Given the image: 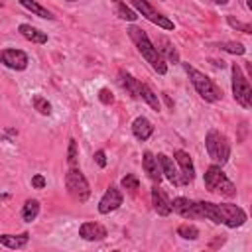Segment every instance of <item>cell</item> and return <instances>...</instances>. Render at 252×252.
I'll return each instance as SVG.
<instances>
[{
    "label": "cell",
    "instance_id": "cell-1",
    "mask_svg": "<svg viewBox=\"0 0 252 252\" xmlns=\"http://www.w3.org/2000/svg\"><path fill=\"white\" fill-rule=\"evenodd\" d=\"M126 32H128L130 39L134 41L136 49L142 53V57L152 65V69H154L156 73H159V75H165V73H167V63H165V59L158 53V49H156V45L150 41L148 33H146L142 28H138V26H128Z\"/></svg>",
    "mask_w": 252,
    "mask_h": 252
},
{
    "label": "cell",
    "instance_id": "cell-2",
    "mask_svg": "<svg viewBox=\"0 0 252 252\" xmlns=\"http://www.w3.org/2000/svg\"><path fill=\"white\" fill-rule=\"evenodd\" d=\"M183 67H185V71H187V75H189V79H191L195 91L199 93V96H201L203 100H207V102H217V100L222 98V91L213 83V79H209L205 73L197 71V69L191 67L189 63H183Z\"/></svg>",
    "mask_w": 252,
    "mask_h": 252
},
{
    "label": "cell",
    "instance_id": "cell-3",
    "mask_svg": "<svg viewBox=\"0 0 252 252\" xmlns=\"http://www.w3.org/2000/svg\"><path fill=\"white\" fill-rule=\"evenodd\" d=\"M205 148H207V154L209 158L217 163V165H224L230 158V142L228 138L219 132V130H209L207 136H205Z\"/></svg>",
    "mask_w": 252,
    "mask_h": 252
},
{
    "label": "cell",
    "instance_id": "cell-4",
    "mask_svg": "<svg viewBox=\"0 0 252 252\" xmlns=\"http://www.w3.org/2000/svg\"><path fill=\"white\" fill-rule=\"evenodd\" d=\"M205 187L211 193H219V195H224V197L236 195L234 183L224 175L222 165H217V163L207 167V171H205Z\"/></svg>",
    "mask_w": 252,
    "mask_h": 252
},
{
    "label": "cell",
    "instance_id": "cell-5",
    "mask_svg": "<svg viewBox=\"0 0 252 252\" xmlns=\"http://www.w3.org/2000/svg\"><path fill=\"white\" fill-rule=\"evenodd\" d=\"M230 71H232V94H234V100L242 108H250L252 106V87H250L248 79L244 77L240 65H236V63H232Z\"/></svg>",
    "mask_w": 252,
    "mask_h": 252
},
{
    "label": "cell",
    "instance_id": "cell-6",
    "mask_svg": "<svg viewBox=\"0 0 252 252\" xmlns=\"http://www.w3.org/2000/svg\"><path fill=\"white\" fill-rule=\"evenodd\" d=\"M65 187L81 203H85L89 199V195H91L89 181H87V177L83 175V171L79 167H69V171L65 175Z\"/></svg>",
    "mask_w": 252,
    "mask_h": 252
},
{
    "label": "cell",
    "instance_id": "cell-7",
    "mask_svg": "<svg viewBox=\"0 0 252 252\" xmlns=\"http://www.w3.org/2000/svg\"><path fill=\"white\" fill-rule=\"evenodd\" d=\"M130 2H132V6H134V8H136V10H138V12H140L148 22L156 24L158 28H163V30H169V32L175 28V26H173V22H171L167 16H163L161 12H158V10H156L148 0H130Z\"/></svg>",
    "mask_w": 252,
    "mask_h": 252
},
{
    "label": "cell",
    "instance_id": "cell-8",
    "mask_svg": "<svg viewBox=\"0 0 252 252\" xmlns=\"http://www.w3.org/2000/svg\"><path fill=\"white\" fill-rule=\"evenodd\" d=\"M217 209L220 215V224H224L228 228H236V226H242L246 222V213L238 205L220 203V205H217Z\"/></svg>",
    "mask_w": 252,
    "mask_h": 252
},
{
    "label": "cell",
    "instance_id": "cell-9",
    "mask_svg": "<svg viewBox=\"0 0 252 252\" xmlns=\"http://www.w3.org/2000/svg\"><path fill=\"white\" fill-rule=\"evenodd\" d=\"M173 159L175 163L179 165V179H181V185H187L195 179V165H193V159L191 156L185 152V150H175L173 152Z\"/></svg>",
    "mask_w": 252,
    "mask_h": 252
},
{
    "label": "cell",
    "instance_id": "cell-10",
    "mask_svg": "<svg viewBox=\"0 0 252 252\" xmlns=\"http://www.w3.org/2000/svg\"><path fill=\"white\" fill-rule=\"evenodd\" d=\"M0 63L14 71H24L30 63L28 53L22 49H2L0 51Z\"/></svg>",
    "mask_w": 252,
    "mask_h": 252
},
{
    "label": "cell",
    "instance_id": "cell-11",
    "mask_svg": "<svg viewBox=\"0 0 252 252\" xmlns=\"http://www.w3.org/2000/svg\"><path fill=\"white\" fill-rule=\"evenodd\" d=\"M122 193H120V189L118 187H114V185H110L106 191H104V195L100 197V201H98V213L100 215H108V213H112V211H116L120 205H122Z\"/></svg>",
    "mask_w": 252,
    "mask_h": 252
},
{
    "label": "cell",
    "instance_id": "cell-12",
    "mask_svg": "<svg viewBox=\"0 0 252 252\" xmlns=\"http://www.w3.org/2000/svg\"><path fill=\"white\" fill-rule=\"evenodd\" d=\"M171 211H175L183 219H199V207L197 201H191L187 197H175L171 201Z\"/></svg>",
    "mask_w": 252,
    "mask_h": 252
},
{
    "label": "cell",
    "instance_id": "cell-13",
    "mask_svg": "<svg viewBox=\"0 0 252 252\" xmlns=\"http://www.w3.org/2000/svg\"><path fill=\"white\" fill-rule=\"evenodd\" d=\"M79 236L89 242H98L106 238V228L100 222H83L79 226Z\"/></svg>",
    "mask_w": 252,
    "mask_h": 252
},
{
    "label": "cell",
    "instance_id": "cell-14",
    "mask_svg": "<svg viewBox=\"0 0 252 252\" xmlns=\"http://www.w3.org/2000/svg\"><path fill=\"white\" fill-rule=\"evenodd\" d=\"M152 205H154V211L161 217H167L171 213V201L163 193V189H159L158 185L152 189Z\"/></svg>",
    "mask_w": 252,
    "mask_h": 252
},
{
    "label": "cell",
    "instance_id": "cell-15",
    "mask_svg": "<svg viewBox=\"0 0 252 252\" xmlns=\"http://www.w3.org/2000/svg\"><path fill=\"white\" fill-rule=\"evenodd\" d=\"M158 158V163H159V169H161V173L173 183V185H181V179H179V171H177V167H175V163H173V159L171 158H167L165 154H158L156 156Z\"/></svg>",
    "mask_w": 252,
    "mask_h": 252
},
{
    "label": "cell",
    "instance_id": "cell-16",
    "mask_svg": "<svg viewBox=\"0 0 252 252\" xmlns=\"http://www.w3.org/2000/svg\"><path fill=\"white\" fill-rule=\"evenodd\" d=\"M142 167H144V171L148 173V177L152 181H156V183L161 181V169H159L158 158L152 152H144V156H142Z\"/></svg>",
    "mask_w": 252,
    "mask_h": 252
},
{
    "label": "cell",
    "instance_id": "cell-17",
    "mask_svg": "<svg viewBox=\"0 0 252 252\" xmlns=\"http://www.w3.org/2000/svg\"><path fill=\"white\" fill-rule=\"evenodd\" d=\"M132 134H134L138 140L146 142V140L154 134V126H152V122H150L146 116H138V118H134V122H132Z\"/></svg>",
    "mask_w": 252,
    "mask_h": 252
},
{
    "label": "cell",
    "instance_id": "cell-18",
    "mask_svg": "<svg viewBox=\"0 0 252 252\" xmlns=\"http://www.w3.org/2000/svg\"><path fill=\"white\" fill-rule=\"evenodd\" d=\"M18 32L26 39H30L32 43H47V33L41 32V30H37V28H33L32 24H20L18 26Z\"/></svg>",
    "mask_w": 252,
    "mask_h": 252
},
{
    "label": "cell",
    "instance_id": "cell-19",
    "mask_svg": "<svg viewBox=\"0 0 252 252\" xmlns=\"http://www.w3.org/2000/svg\"><path fill=\"white\" fill-rule=\"evenodd\" d=\"M30 240V232H22V234H0V244H4L6 248L12 250H20L28 244Z\"/></svg>",
    "mask_w": 252,
    "mask_h": 252
},
{
    "label": "cell",
    "instance_id": "cell-20",
    "mask_svg": "<svg viewBox=\"0 0 252 252\" xmlns=\"http://www.w3.org/2000/svg\"><path fill=\"white\" fill-rule=\"evenodd\" d=\"M156 49H158V53H159L163 59H167V61H171V63H179V53L175 51V47L171 45V41H169L167 37H159Z\"/></svg>",
    "mask_w": 252,
    "mask_h": 252
},
{
    "label": "cell",
    "instance_id": "cell-21",
    "mask_svg": "<svg viewBox=\"0 0 252 252\" xmlns=\"http://www.w3.org/2000/svg\"><path fill=\"white\" fill-rule=\"evenodd\" d=\"M136 98H142V100H144V102H148L154 110H159V98H158V94H156V93H154L146 83H140Z\"/></svg>",
    "mask_w": 252,
    "mask_h": 252
},
{
    "label": "cell",
    "instance_id": "cell-22",
    "mask_svg": "<svg viewBox=\"0 0 252 252\" xmlns=\"http://www.w3.org/2000/svg\"><path fill=\"white\" fill-rule=\"evenodd\" d=\"M26 10H30L32 14H35V16H39V18H45V20H53L55 16L47 10V8H43L39 2H35V0H18Z\"/></svg>",
    "mask_w": 252,
    "mask_h": 252
},
{
    "label": "cell",
    "instance_id": "cell-23",
    "mask_svg": "<svg viewBox=\"0 0 252 252\" xmlns=\"http://www.w3.org/2000/svg\"><path fill=\"white\" fill-rule=\"evenodd\" d=\"M37 215H39V201L37 199H28L22 207V219L26 222H32V220L37 219Z\"/></svg>",
    "mask_w": 252,
    "mask_h": 252
},
{
    "label": "cell",
    "instance_id": "cell-24",
    "mask_svg": "<svg viewBox=\"0 0 252 252\" xmlns=\"http://www.w3.org/2000/svg\"><path fill=\"white\" fill-rule=\"evenodd\" d=\"M32 104H33V108H35L39 114H43V116H49V114H51V104H49V100H47L45 96L35 94V96L32 98Z\"/></svg>",
    "mask_w": 252,
    "mask_h": 252
},
{
    "label": "cell",
    "instance_id": "cell-25",
    "mask_svg": "<svg viewBox=\"0 0 252 252\" xmlns=\"http://www.w3.org/2000/svg\"><path fill=\"white\" fill-rule=\"evenodd\" d=\"M177 236L185 240H197L199 238V228L195 224H179L177 226Z\"/></svg>",
    "mask_w": 252,
    "mask_h": 252
},
{
    "label": "cell",
    "instance_id": "cell-26",
    "mask_svg": "<svg viewBox=\"0 0 252 252\" xmlns=\"http://www.w3.org/2000/svg\"><path fill=\"white\" fill-rule=\"evenodd\" d=\"M67 163L69 167H77L79 163V150H77V140H69V148H67Z\"/></svg>",
    "mask_w": 252,
    "mask_h": 252
},
{
    "label": "cell",
    "instance_id": "cell-27",
    "mask_svg": "<svg viewBox=\"0 0 252 252\" xmlns=\"http://www.w3.org/2000/svg\"><path fill=\"white\" fill-rule=\"evenodd\" d=\"M116 10H118V16L122 20H126V22H136L138 20V14L134 10H130L124 2H116Z\"/></svg>",
    "mask_w": 252,
    "mask_h": 252
},
{
    "label": "cell",
    "instance_id": "cell-28",
    "mask_svg": "<svg viewBox=\"0 0 252 252\" xmlns=\"http://www.w3.org/2000/svg\"><path fill=\"white\" fill-rule=\"evenodd\" d=\"M219 47L228 51V53H234V55H244V51H246V47L240 41H222Z\"/></svg>",
    "mask_w": 252,
    "mask_h": 252
},
{
    "label": "cell",
    "instance_id": "cell-29",
    "mask_svg": "<svg viewBox=\"0 0 252 252\" xmlns=\"http://www.w3.org/2000/svg\"><path fill=\"white\" fill-rule=\"evenodd\" d=\"M120 185H122L124 189H128V191H136V189L140 187V179H138L136 173H126V175L122 177Z\"/></svg>",
    "mask_w": 252,
    "mask_h": 252
},
{
    "label": "cell",
    "instance_id": "cell-30",
    "mask_svg": "<svg viewBox=\"0 0 252 252\" xmlns=\"http://www.w3.org/2000/svg\"><path fill=\"white\" fill-rule=\"evenodd\" d=\"M226 22H228V26H230V28H234V30H240L242 33H252V26H250V24H242V22L234 20L232 16H228V18H226Z\"/></svg>",
    "mask_w": 252,
    "mask_h": 252
},
{
    "label": "cell",
    "instance_id": "cell-31",
    "mask_svg": "<svg viewBox=\"0 0 252 252\" xmlns=\"http://www.w3.org/2000/svg\"><path fill=\"white\" fill-rule=\"evenodd\" d=\"M98 100H100L102 104H112V102H114L112 91H110V89H100V91H98Z\"/></svg>",
    "mask_w": 252,
    "mask_h": 252
},
{
    "label": "cell",
    "instance_id": "cell-32",
    "mask_svg": "<svg viewBox=\"0 0 252 252\" xmlns=\"http://www.w3.org/2000/svg\"><path fill=\"white\" fill-rule=\"evenodd\" d=\"M32 187H33V189H43V187H45V177H43L41 173H35V175L32 177Z\"/></svg>",
    "mask_w": 252,
    "mask_h": 252
},
{
    "label": "cell",
    "instance_id": "cell-33",
    "mask_svg": "<svg viewBox=\"0 0 252 252\" xmlns=\"http://www.w3.org/2000/svg\"><path fill=\"white\" fill-rule=\"evenodd\" d=\"M94 161L98 163V167H104L106 165V154H104V150H96L94 152Z\"/></svg>",
    "mask_w": 252,
    "mask_h": 252
},
{
    "label": "cell",
    "instance_id": "cell-34",
    "mask_svg": "<svg viewBox=\"0 0 252 252\" xmlns=\"http://www.w3.org/2000/svg\"><path fill=\"white\" fill-rule=\"evenodd\" d=\"M211 2H215V4H220V6H224L228 0H211Z\"/></svg>",
    "mask_w": 252,
    "mask_h": 252
},
{
    "label": "cell",
    "instance_id": "cell-35",
    "mask_svg": "<svg viewBox=\"0 0 252 252\" xmlns=\"http://www.w3.org/2000/svg\"><path fill=\"white\" fill-rule=\"evenodd\" d=\"M0 6H2V2H0Z\"/></svg>",
    "mask_w": 252,
    "mask_h": 252
},
{
    "label": "cell",
    "instance_id": "cell-36",
    "mask_svg": "<svg viewBox=\"0 0 252 252\" xmlns=\"http://www.w3.org/2000/svg\"><path fill=\"white\" fill-rule=\"evenodd\" d=\"M71 2H75V0H71Z\"/></svg>",
    "mask_w": 252,
    "mask_h": 252
}]
</instances>
